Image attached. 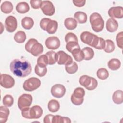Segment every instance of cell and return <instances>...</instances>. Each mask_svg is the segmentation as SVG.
Segmentation results:
<instances>
[{"mask_svg": "<svg viewBox=\"0 0 123 123\" xmlns=\"http://www.w3.org/2000/svg\"><path fill=\"white\" fill-rule=\"evenodd\" d=\"M71 123L70 118L67 117H62L59 115H54L52 119V123Z\"/></svg>", "mask_w": 123, "mask_h": 123, "instance_id": "cell-34", "label": "cell"}, {"mask_svg": "<svg viewBox=\"0 0 123 123\" xmlns=\"http://www.w3.org/2000/svg\"><path fill=\"white\" fill-rule=\"evenodd\" d=\"M115 49V44L113 41L111 39L105 40V46L103 50L107 53H111Z\"/></svg>", "mask_w": 123, "mask_h": 123, "instance_id": "cell-31", "label": "cell"}, {"mask_svg": "<svg viewBox=\"0 0 123 123\" xmlns=\"http://www.w3.org/2000/svg\"><path fill=\"white\" fill-rule=\"evenodd\" d=\"M65 69L66 71L69 74H73L76 73L78 70V65L75 62L69 65H65Z\"/></svg>", "mask_w": 123, "mask_h": 123, "instance_id": "cell-36", "label": "cell"}, {"mask_svg": "<svg viewBox=\"0 0 123 123\" xmlns=\"http://www.w3.org/2000/svg\"><path fill=\"white\" fill-rule=\"evenodd\" d=\"M80 84L88 90L95 89L98 86L97 80L91 76L87 75H83L79 78Z\"/></svg>", "mask_w": 123, "mask_h": 123, "instance_id": "cell-5", "label": "cell"}, {"mask_svg": "<svg viewBox=\"0 0 123 123\" xmlns=\"http://www.w3.org/2000/svg\"><path fill=\"white\" fill-rule=\"evenodd\" d=\"M64 24L65 27L67 29L70 30L74 29L77 25V21L71 17H69L65 19Z\"/></svg>", "mask_w": 123, "mask_h": 123, "instance_id": "cell-21", "label": "cell"}, {"mask_svg": "<svg viewBox=\"0 0 123 123\" xmlns=\"http://www.w3.org/2000/svg\"><path fill=\"white\" fill-rule=\"evenodd\" d=\"M50 91L53 97L61 98L65 95L66 89L65 86L62 84H55L52 86Z\"/></svg>", "mask_w": 123, "mask_h": 123, "instance_id": "cell-13", "label": "cell"}, {"mask_svg": "<svg viewBox=\"0 0 123 123\" xmlns=\"http://www.w3.org/2000/svg\"><path fill=\"white\" fill-rule=\"evenodd\" d=\"M5 27L8 32H13L17 27V21L16 18L12 15L8 16L5 21Z\"/></svg>", "mask_w": 123, "mask_h": 123, "instance_id": "cell-12", "label": "cell"}, {"mask_svg": "<svg viewBox=\"0 0 123 123\" xmlns=\"http://www.w3.org/2000/svg\"><path fill=\"white\" fill-rule=\"evenodd\" d=\"M108 14L111 18L122 19L123 17V8L121 6L111 7L108 11Z\"/></svg>", "mask_w": 123, "mask_h": 123, "instance_id": "cell-16", "label": "cell"}, {"mask_svg": "<svg viewBox=\"0 0 123 123\" xmlns=\"http://www.w3.org/2000/svg\"><path fill=\"white\" fill-rule=\"evenodd\" d=\"M82 50L84 55V60H90L93 58L94 56V51L92 48L86 47L84 48Z\"/></svg>", "mask_w": 123, "mask_h": 123, "instance_id": "cell-29", "label": "cell"}, {"mask_svg": "<svg viewBox=\"0 0 123 123\" xmlns=\"http://www.w3.org/2000/svg\"><path fill=\"white\" fill-rule=\"evenodd\" d=\"M45 44L48 49L55 50L60 47V41L57 37L52 36L48 37L45 40Z\"/></svg>", "mask_w": 123, "mask_h": 123, "instance_id": "cell-14", "label": "cell"}, {"mask_svg": "<svg viewBox=\"0 0 123 123\" xmlns=\"http://www.w3.org/2000/svg\"><path fill=\"white\" fill-rule=\"evenodd\" d=\"M60 103L56 99H51L49 101L48 104V108L49 111L51 112H56L60 109Z\"/></svg>", "mask_w": 123, "mask_h": 123, "instance_id": "cell-24", "label": "cell"}, {"mask_svg": "<svg viewBox=\"0 0 123 123\" xmlns=\"http://www.w3.org/2000/svg\"><path fill=\"white\" fill-rule=\"evenodd\" d=\"M25 50L34 56L37 57L43 52V46L35 38L28 40L25 45Z\"/></svg>", "mask_w": 123, "mask_h": 123, "instance_id": "cell-3", "label": "cell"}, {"mask_svg": "<svg viewBox=\"0 0 123 123\" xmlns=\"http://www.w3.org/2000/svg\"><path fill=\"white\" fill-rule=\"evenodd\" d=\"M121 62L119 59L113 58L108 62V66L111 70L115 71L119 69L121 66Z\"/></svg>", "mask_w": 123, "mask_h": 123, "instance_id": "cell-28", "label": "cell"}, {"mask_svg": "<svg viewBox=\"0 0 123 123\" xmlns=\"http://www.w3.org/2000/svg\"><path fill=\"white\" fill-rule=\"evenodd\" d=\"M112 100L116 104H122L123 102V91L121 90H117L113 94Z\"/></svg>", "mask_w": 123, "mask_h": 123, "instance_id": "cell-22", "label": "cell"}, {"mask_svg": "<svg viewBox=\"0 0 123 123\" xmlns=\"http://www.w3.org/2000/svg\"><path fill=\"white\" fill-rule=\"evenodd\" d=\"M89 20L93 31L99 32L103 30L104 25V20L99 13L98 12L92 13L90 16Z\"/></svg>", "mask_w": 123, "mask_h": 123, "instance_id": "cell-4", "label": "cell"}, {"mask_svg": "<svg viewBox=\"0 0 123 123\" xmlns=\"http://www.w3.org/2000/svg\"><path fill=\"white\" fill-rule=\"evenodd\" d=\"M118 27L117 21L113 18H109L106 22V29L109 32H115Z\"/></svg>", "mask_w": 123, "mask_h": 123, "instance_id": "cell-17", "label": "cell"}, {"mask_svg": "<svg viewBox=\"0 0 123 123\" xmlns=\"http://www.w3.org/2000/svg\"><path fill=\"white\" fill-rule=\"evenodd\" d=\"M40 8L43 13L46 15L52 16L55 13V7L53 3L49 0L42 1Z\"/></svg>", "mask_w": 123, "mask_h": 123, "instance_id": "cell-10", "label": "cell"}, {"mask_svg": "<svg viewBox=\"0 0 123 123\" xmlns=\"http://www.w3.org/2000/svg\"><path fill=\"white\" fill-rule=\"evenodd\" d=\"M13 6L12 4L9 1H5L2 3L0 6V9L4 13H10L13 10Z\"/></svg>", "mask_w": 123, "mask_h": 123, "instance_id": "cell-25", "label": "cell"}, {"mask_svg": "<svg viewBox=\"0 0 123 123\" xmlns=\"http://www.w3.org/2000/svg\"><path fill=\"white\" fill-rule=\"evenodd\" d=\"M43 110L40 106L35 105L29 108V119H38L42 115Z\"/></svg>", "mask_w": 123, "mask_h": 123, "instance_id": "cell-15", "label": "cell"}, {"mask_svg": "<svg viewBox=\"0 0 123 123\" xmlns=\"http://www.w3.org/2000/svg\"><path fill=\"white\" fill-rule=\"evenodd\" d=\"M58 26V24L56 21L50 20L47 25L45 31L49 34H53L56 32Z\"/></svg>", "mask_w": 123, "mask_h": 123, "instance_id": "cell-19", "label": "cell"}, {"mask_svg": "<svg viewBox=\"0 0 123 123\" xmlns=\"http://www.w3.org/2000/svg\"><path fill=\"white\" fill-rule=\"evenodd\" d=\"M48 59V64L53 65L57 62L56 53L52 50L48 51L46 54Z\"/></svg>", "mask_w": 123, "mask_h": 123, "instance_id": "cell-32", "label": "cell"}, {"mask_svg": "<svg viewBox=\"0 0 123 123\" xmlns=\"http://www.w3.org/2000/svg\"><path fill=\"white\" fill-rule=\"evenodd\" d=\"M74 60L77 62H81L84 59V55L82 50L80 48H76L73 50L71 52Z\"/></svg>", "mask_w": 123, "mask_h": 123, "instance_id": "cell-26", "label": "cell"}, {"mask_svg": "<svg viewBox=\"0 0 123 123\" xmlns=\"http://www.w3.org/2000/svg\"><path fill=\"white\" fill-rule=\"evenodd\" d=\"M10 113L9 109L7 106H1L0 107V121L2 123L7 122Z\"/></svg>", "mask_w": 123, "mask_h": 123, "instance_id": "cell-18", "label": "cell"}, {"mask_svg": "<svg viewBox=\"0 0 123 123\" xmlns=\"http://www.w3.org/2000/svg\"><path fill=\"white\" fill-rule=\"evenodd\" d=\"M34 24V22L33 19L30 17H25L22 19L21 25L25 29H30L33 26Z\"/></svg>", "mask_w": 123, "mask_h": 123, "instance_id": "cell-20", "label": "cell"}, {"mask_svg": "<svg viewBox=\"0 0 123 123\" xmlns=\"http://www.w3.org/2000/svg\"><path fill=\"white\" fill-rule=\"evenodd\" d=\"M42 1L41 0H31L30 3L33 9H38L40 8Z\"/></svg>", "mask_w": 123, "mask_h": 123, "instance_id": "cell-42", "label": "cell"}, {"mask_svg": "<svg viewBox=\"0 0 123 123\" xmlns=\"http://www.w3.org/2000/svg\"><path fill=\"white\" fill-rule=\"evenodd\" d=\"M73 2L74 4L78 7H81L85 5L86 3L85 0H73Z\"/></svg>", "mask_w": 123, "mask_h": 123, "instance_id": "cell-44", "label": "cell"}, {"mask_svg": "<svg viewBox=\"0 0 123 123\" xmlns=\"http://www.w3.org/2000/svg\"><path fill=\"white\" fill-rule=\"evenodd\" d=\"M0 84L5 88H10L13 87L15 84L14 79L7 74H1L0 75Z\"/></svg>", "mask_w": 123, "mask_h": 123, "instance_id": "cell-11", "label": "cell"}, {"mask_svg": "<svg viewBox=\"0 0 123 123\" xmlns=\"http://www.w3.org/2000/svg\"><path fill=\"white\" fill-rule=\"evenodd\" d=\"M10 68L13 74L19 77H25L32 72L30 63L24 58L12 60L10 63Z\"/></svg>", "mask_w": 123, "mask_h": 123, "instance_id": "cell-1", "label": "cell"}, {"mask_svg": "<svg viewBox=\"0 0 123 123\" xmlns=\"http://www.w3.org/2000/svg\"><path fill=\"white\" fill-rule=\"evenodd\" d=\"M41 85L40 80L36 77H31L26 80L23 83V87L27 91H33L37 89Z\"/></svg>", "mask_w": 123, "mask_h": 123, "instance_id": "cell-7", "label": "cell"}, {"mask_svg": "<svg viewBox=\"0 0 123 123\" xmlns=\"http://www.w3.org/2000/svg\"><path fill=\"white\" fill-rule=\"evenodd\" d=\"M85 94V91L84 88L80 87L76 88L71 97L72 103L75 105H81L84 101Z\"/></svg>", "mask_w": 123, "mask_h": 123, "instance_id": "cell-6", "label": "cell"}, {"mask_svg": "<svg viewBox=\"0 0 123 123\" xmlns=\"http://www.w3.org/2000/svg\"><path fill=\"white\" fill-rule=\"evenodd\" d=\"M80 39L84 43L98 49H103L105 46V40L103 38L90 32H83L80 35Z\"/></svg>", "mask_w": 123, "mask_h": 123, "instance_id": "cell-2", "label": "cell"}, {"mask_svg": "<svg viewBox=\"0 0 123 123\" xmlns=\"http://www.w3.org/2000/svg\"><path fill=\"white\" fill-rule=\"evenodd\" d=\"M80 48V46L77 42L71 41L66 43V49L70 52H72L73 49L76 48Z\"/></svg>", "mask_w": 123, "mask_h": 123, "instance_id": "cell-40", "label": "cell"}, {"mask_svg": "<svg viewBox=\"0 0 123 123\" xmlns=\"http://www.w3.org/2000/svg\"><path fill=\"white\" fill-rule=\"evenodd\" d=\"M35 72L39 77H43L46 75L47 72L46 66H43L36 64L35 67Z\"/></svg>", "mask_w": 123, "mask_h": 123, "instance_id": "cell-33", "label": "cell"}, {"mask_svg": "<svg viewBox=\"0 0 123 123\" xmlns=\"http://www.w3.org/2000/svg\"><path fill=\"white\" fill-rule=\"evenodd\" d=\"M26 38L25 33L23 31H19L17 32L14 36V39L16 42L18 43H24Z\"/></svg>", "mask_w": 123, "mask_h": 123, "instance_id": "cell-30", "label": "cell"}, {"mask_svg": "<svg viewBox=\"0 0 123 123\" xmlns=\"http://www.w3.org/2000/svg\"><path fill=\"white\" fill-rule=\"evenodd\" d=\"M74 18L79 23L84 24L87 21V16L86 13L83 12L78 11L74 13Z\"/></svg>", "mask_w": 123, "mask_h": 123, "instance_id": "cell-27", "label": "cell"}, {"mask_svg": "<svg viewBox=\"0 0 123 123\" xmlns=\"http://www.w3.org/2000/svg\"><path fill=\"white\" fill-rule=\"evenodd\" d=\"M56 55L57 62L59 65H67L71 64L73 62L72 57L62 50L57 52Z\"/></svg>", "mask_w": 123, "mask_h": 123, "instance_id": "cell-8", "label": "cell"}, {"mask_svg": "<svg viewBox=\"0 0 123 123\" xmlns=\"http://www.w3.org/2000/svg\"><path fill=\"white\" fill-rule=\"evenodd\" d=\"M14 102L13 97L10 95H6L3 98V104L5 106L11 107Z\"/></svg>", "mask_w": 123, "mask_h": 123, "instance_id": "cell-37", "label": "cell"}, {"mask_svg": "<svg viewBox=\"0 0 123 123\" xmlns=\"http://www.w3.org/2000/svg\"><path fill=\"white\" fill-rule=\"evenodd\" d=\"M116 40L117 42V45L118 47L122 49L123 48V32L121 31L117 34Z\"/></svg>", "mask_w": 123, "mask_h": 123, "instance_id": "cell-41", "label": "cell"}, {"mask_svg": "<svg viewBox=\"0 0 123 123\" xmlns=\"http://www.w3.org/2000/svg\"><path fill=\"white\" fill-rule=\"evenodd\" d=\"M32 96L28 94H23L20 96L18 100V106L20 110L29 107L32 104Z\"/></svg>", "mask_w": 123, "mask_h": 123, "instance_id": "cell-9", "label": "cell"}, {"mask_svg": "<svg viewBox=\"0 0 123 123\" xmlns=\"http://www.w3.org/2000/svg\"><path fill=\"white\" fill-rule=\"evenodd\" d=\"M53 116L54 115L52 114H48L46 116H45L44 118V123H52Z\"/></svg>", "mask_w": 123, "mask_h": 123, "instance_id": "cell-45", "label": "cell"}, {"mask_svg": "<svg viewBox=\"0 0 123 123\" xmlns=\"http://www.w3.org/2000/svg\"><path fill=\"white\" fill-rule=\"evenodd\" d=\"M37 64L40 66H46L48 64V59L46 54L40 55L37 60Z\"/></svg>", "mask_w": 123, "mask_h": 123, "instance_id": "cell-38", "label": "cell"}, {"mask_svg": "<svg viewBox=\"0 0 123 123\" xmlns=\"http://www.w3.org/2000/svg\"><path fill=\"white\" fill-rule=\"evenodd\" d=\"M30 8L28 4L26 2L18 3L16 6V11L20 13H25L29 11Z\"/></svg>", "mask_w": 123, "mask_h": 123, "instance_id": "cell-23", "label": "cell"}, {"mask_svg": "<svg viewBox=\"0 0 123 123\" xmlns=\"http://www.w3.org/2000/svg\"><path fill=\"white\" fill-rule=\"evenodd\" d=\"M97 76L101 80H105L109 76V72L106 68H101L97 70Z\"/></svg>", "mask_w": 123, "mask_h": 123, "instance_id": "cell-35", "label": "cell"}, {"mask_svg": "<svg viewBox=\"0 0 123 123\" xmlns=\"http://www.w3.org/2000/svg\"><path fill=\"white\" fill-rule=\"evenodd\" d=\"M65 41L66 43L71 41H75L78 42V39L77 36L74 33L70 32L68 33L65 35Z\"/></svg>", "mask_w": 123, "mask_h": 123, "instance_id": "cell-39", "label": "cell"}, {"mask_svg": "<svg viewBox=\"0 0 123 123\" xmlns=\"http://www.w3.org/2000/svg\"><path fill=\"white\" fill-rule=\"evenodd\" d=\"M50 19L48 18H42L40 22V26L41 29L44 30H46V28L48 23L50 21Z\"/></svg>", "mask_w": 123, "mask_h": 123, "instance_id": "cell-43", "label": "cell"}]
</instances>
